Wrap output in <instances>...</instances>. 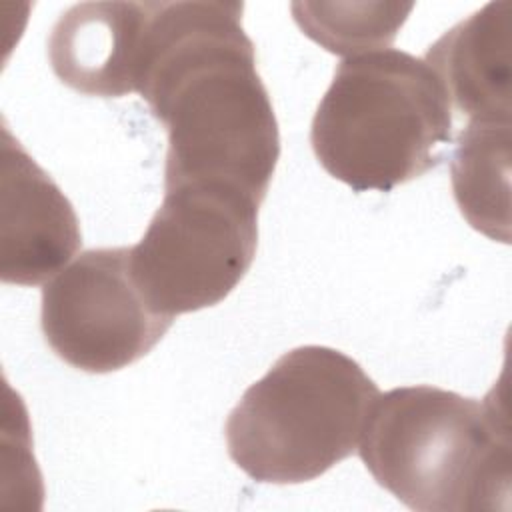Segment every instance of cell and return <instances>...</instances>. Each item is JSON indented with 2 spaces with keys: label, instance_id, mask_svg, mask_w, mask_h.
I'll list each match as a JSON object with an SVG mask.
<instances>
[{
  "label": "cell",
  "instance_id": "cell-3",
  "mask_svg": "<svg viewBox=\"0 0 512 512\" xmlns=\"http://www.w3.org/2000/svg\"><path fill=\"white\" fill-rule=\"evenodd\" d=\"M452 142V106L432 68L404 50L346 58L316 106L310 144L354 192H390L438 166Z\"/></svg>",
  "mask_w": 512,
  "mask_h": 512
},
{
  "label": "cell",
  "instance_id": "cell-6",
  "mask_svg": "<svg viewBox=\"0 0 512 512\" xmlns=\"http://www.w3.org/2000/svg\"><path fill=\"white\" fill-rule=\"evenodd\" d=\"M174 318L140 290L130 246L80 252L42 286L40 328L50 350L88 374L122 370L144 358Z\"/></svg>",
  "mask_w": 512,
  "mask_h": 512
},
{
  "label": "cell",
  "instance_id": "cell-8",
  "mask_svg": "<svg viewBox=\"0 0 512 512\" xmlns=\"http://www.w3.org/2000/svg\"><path fill=\"white\" fill-rule=\"evenodd\" d=\"M150 2H82L64 10L48 36L56 78L86 96L138 92Z\"/></svg>",
  "mask_w": 512,
  "mask_h": 512
},
{
  "label": "cell",
  "instance_id": "cell-1",
  "mask_svg": "<svg viewBox=\"0 0 512 512\" xmlns=\"http://www.w3.org/2000/svg\"><path fill=\"white\" fill-rule=\"evenodd\" d=\"M242 10V2H150L138 94L168 134L164 186L220 184L262 204L280 132Z\"/></svg>",
  "mask_w": 512,
  "mask_h": 512
},
{
  "label": "cell",
  "instance_id": "cell-11",
  "mask_svg": "<svg viewBox=\"0 0 512 512\" xmlns=\"http://www.w3.org/2000/svg\"><path fill=\"white\" fill-rule=\"evenodd\" d=\"M412 8L414 4L398 2H294L292 14L308 38L342 56L392 44Z\"/></svg>",
  "mask_w": 512,
  "mask_h": 512
},
{
  "label": "cell",
  "instance_id": "cell-2",
  "mask_svg": "<svg viewBox=\"0 0 512 512\" xmlns=\"http://www.w3.org/2000/svg\"><path fill=\"white\" fill-rule=\"evenodd\" d=\"M356 452L410 510L508 508L510 432L496 390L484 400L428 384L378 394Z\"/></svg>",
  "mask_w": 512,
  "mask_h": 512
},
{
  "label": "cell",
  "instance_id": "cell-4",
  "mask_svg": "<svg viewBox=\"0 0 512 512\" xmlns=\"http://www.w3.org/2000/svg\"><path fill=\"white\" fill-rule=\"evenodd\" d=\"M378 394L344 352L320 344L292 348L230 410L228 456L256 482L314 480L356 452Z\"/></svg>",
  "mask_w": 512,
  "mask_h": 512
},
{
  "label": "cell",
  "instance_id": "cell-9",
  "mask_svg": "<svg viewBox=\"0 0 512 512\" xmlns=\"http://www.w3.org/2000/svg\"><path fill=\"white\" fill-rule=\"evenodd\" d=\"M512 4L488 2L446 30L422 58L470 122L510 124Z\"/></svg>",
  "mask_w": 512,
  "mask_h": 512
},
{
  "label": "cell",
  "instance_id": "cell-5",
  "mask_svg": "<svg viewBox=\"0 0 512 512\" xmlns=\"http://www.w3.org/2000/svg\"><path fill=\"white\" fill-rule=\"evenodd\" d=\"M258 208L230 186H164L162 204L130 246L136 282L152 308L174 318L222 302L254 260Z\"/></svg>",
  "mask_w": 512,
  "mask_h": 512
},
{
  "label": "cell",
  "instance_id": "cell-10",
  "mask_svg": "<svg viewBox=\"0 0 512 512\" xmlns=\"http://www.w3.org/2000/svg\"><path fill=\"white\" fill-rule=\"evenodd\" d=\"M454 200L468 224L510 242V124L470 122L450 156Z\"/></svg>",
  "mask_w": 512,
  "mask_h": 512
},
{
  "label": "cell",
  "instance_id": "cell-7",
  "mask_svg": "<svg viewBox=\"0 0 512 512\" xmlns=\"http://www.w3.org/2000/svg\"><path fill=\"white\" fill-rule=\"evenodd\" d=\"M0 186V278L18 286L42 284L82 246L74 206L6 128Z\"/></svg>",
  "mask_w": 512,
  "mask_h": 512
}]
</instances>
